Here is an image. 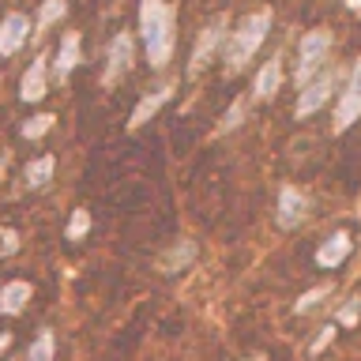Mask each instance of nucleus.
Returning <instances> with one entry per match:
<instances>
[{
	"instance_id": "1",
	"label": "nucleus",
	"mask_w": 361,
	"mask_h": 361,
	"mask_svg": "<svg viewBox=\"0 0 361 361\" xmlns=\"http://www.w3.org/2000/svg\"><path fill=\"white\" fill-rule=\"evenodd\" d=\"M140 30L147 42V56L154 68H162L173 53V16H169L166 0H143L140 8Z\"/></svg>"
},
{
	"instance_id": "2",
	"label": "nucleus",
	"mask_w": 361,
	"mask_h": 361,
	"mask_svg": "<svg viewBox=\"0 0 361 361\" xmlns=\"http://www.w3.org/2000/svg\"><path fill=\"white\" fill-rule=\"evenodd\" d=\"M267 30H271V11H252V16L237 27L230 49H226V64H230V68H245L248 61H252V53L259 49V42L267 38Z\"/></svg>"
},
{
	"instance_id": "3",
	"label": "nucleus",
	"mask_w": 361,
	"mask_h": 361,
	"mask_svg": "<svg viewBox=\"0 0 361 361\" xmlns=\"http://www.w3.org/2000/svg\"><path fill=\"white\" fill-rule=\"evenodd\" d=\"M331 49V34L327 30H312L301 38V49H298V83L301 79H309L316 68L324 64V53Z\"/></svg>"
},
{
	"instance_id": "4",
	"label": "nucleus",
	"mask_w": 361,
	"mask_h": 361,
	"mask_svg": "<svg viewBox=\"0 0 361 361\" xmlns=\"http://www.w3.org/2000/svg\"><path fill=\"white\" fill-rule=\"evenodd\" d=\"M357 117H361V68L354 72V79L346 83L343 98H338V106H335V132H346Z\"/></svg>"
},
{
	"instance_id": "5",
	"label": "nucleus",
	"mask_w": 361,
	"mask_h": 361,
	"mask_svg": "<svg viewBox=\"0 0 361 361\" xmlns=\"http://www.w3.org/2000/svg\"><path fill=\"white\" fill-rule=\"evenodd\" d=\"M27 34H30V19L19 16V11H11V16L0 23V56H11V53H16L19 45L27 42Z\"/></svg>"
},
{
	"instance_id": "6",
	"label": "nucleus",
	"mask_w": 361,
	"mask_h": 361,
	"mask_svg": "<svg viewBox=\"0 0 361 361\" xmlns=\"http://www.w3.org/2000/svg\"><path fill=\"white\" fill-rule=\"evenodd\" d=\"M222 27H226V19H214L211 27H203L200 42H196V49H192V64H188V72H192V75H200L203 68H207V56L214 53V45H219Z\"/></svg>"
},
{
	"instance_id": "7",
	"label": "nucleus",
	"mask_w": 361,
	"mask_h": 361,
	"mask_svg": "<svg viewBox=\"0 0 361 361\" xmlns=\"http://www.w3.org/2000/svg\"><path fill=\"white\" fill-rule=\"evenodd\" d=\"M327 98H331V75H320L312 87L301 90V98H298V117H312V113L320 109Z\"/></svg>"
},
{
	"instance_id": "8",
	"label": "nucleus",
	"mask_w": 361,
	"mask_h": 361,
	"mask_svg": "<svg viewBox=\"0 0 361 361\" xmlns=\"http://www.w3.org/2000/svg\"><path fill=\"white\" fill-rule=\"evenodd\" d=\"M132 61V38L128 34H117V38L109 42V64H106V83H117V75L128 68Z\"/></svg>"
},
{
	"instance_id": "9",
	"label": "nucleus",
	"mask_w": 361,
	"mask_h": 361,
	"mask_svg": "<svg viewBox=\"0 0 361 361\" xmlns=\"http://www.w3.org/2000/svg\"><path fill=\"white\" fill-rule=\"evenodd\" d=\"M305 219V196L298 188H282L279 192V226H298Z\"/></svg>"
},
{
	"instance_id": "10",
	"label": "nucleus",
	"mask_w": 361,
	"mask_h": 361,
	"mask_svg": "<svg viewBox=\"0 0 361 361\" xmlns=\"http://www.w3.org/2000/svg\"><path fill=\"white\" fill-rule=\"evenodd\" d=\"M30 282H23V279H11L4 290H0V312H8V316H16L23 312V305L30 301Z\"/></svg>"
},
{
	"instance_id": "11",
	"label": "nucleus",
	"mask_w": 361,
	"mask_h": 361,
	"mask_svg": "<svg viewBox=\"0 0 361 361\" xmlns=\"http://www.w3.org/2000/svg\"><path fill=\"white\" fill-rule=\"evenodd\" d=\"M346 256H350V237L346 233H335V237H327V241L320 245L316 264H320V267H338Z\"/></svg>"
},
{
	"instance_id": "12",
	"label": "nucleus",
	"mask_w": 361,
	"mask_h": 361,
	"mask_svg": "<svg viewBox=\"0 0 361 361\" xmlns=\"http://www.w3.org/2000/svg\"><path fill=\"white\" fill-rule=\"evenodd\" d=\"M79 64V34H64V42H61V53H56V79H68L72 75V68Z\"/></svg>"
},
{
	"instance_id": "13",
	"label": "nucleus",
	"mask_w": 361,
	"mask_h": 361,
	"mask_svg": "<svg viewBox=\"0 0 361 361\" xmlns=\"http://www.w3.org/2000/svg\"><path fill=\"white\" fill-rule=\"evenodd\" d=\"M27 102H38L45 94V56H38V61H30L27 75H23V90H19Z\"/></svg>"
},
{
	"instance_id": "14",
	"label": "nucleus",
	"mask_w": 361,
	"mask_h": 361,
	"mask_svg": "<svg viewBox=\"0 0 361 361\" xmlns=\"http://www.w3.org/2000/svg\"><path fill=\"white\" fill-rule=\"evenodd\" d=\"M279 83H282V61L275 56V61H267L264 72L256 75V94H259V98H271V94L279 90Z\"/></svg>"
},
{
	"instance_id": "15",
	"label": "nucleus",
	"mask_w": 361,
	"mask_h": 361,
	"mask_svg": "<svg viewBox=\"0 0 361 361\" xmlns=\"http://www.w3.org/2000/svg\"><path fill=\"white\" fill-rule=\"evenodd\" d=\"M53 169H56L53 154H42V158H34V162H27V169H23V177H27V185H30V188H42L45 180L53 177Z\"/></svg>"
},
{
	"instance_id": "16",
	"label": "nucleus",
	"mask_w": 361,
	"mask_h": 361,
	"mask_svg": "<svg viewBox=\"0 0 361 361\" xmlns=\"http://www.w3.org/2000/svg\"><path fill=\"white\" fill-rule=\"evenodd\" d=\"M53 354H56L53 331H42V335L30 343V350H27V357H23V361H53Z\"/></svg>"
},
{
	"instance_id": "17",
	"label": "nucleus",
	"mask_w": 361,
	"mask_h": 361,
	"mask_svg": "<svg viewBox=\"0 0 361 361\" xmlns=\"http://www.w3.org/2000/svg\"><path fill=\"white\" fill-rule=\"evenodd\" d=\"M166 98H169V90H158V94H151V98H143L140 106L132 109V121H128V124H132V128H140V124H143L147 117H151V113H154L158 106H162Z\"/></svg>"
},
{
	"instance_id": "18",
	"label": "nucleus",
	"mask_w": 361,
	"mask_h": 361,
	"mask_svg": "<svg viewBox=\"0 0 361 361\" xmlns=\"http://www.w3.org/2000/svg\"><path fill=\"white\" fill-rule=\"evenodd\" d=\"M90 230V211H83V207H75V214H72V222H68V241H79V237H83Z\"/></svg>"
},
{
	"instance_id": "19",
	"label": "nucleus",
	"mask_w": 361,
	"mask_h": 361,
	"mask_svg": "<svg viewBox=\"0 0 361 361\" xmlns=\"http://www.w3.org/2000/svg\"><path fill=\"white\" fill-rule=\"evenodd\" d=\"M49 124H53V117H49V113H42V117H34V121L23 124V135H27V140H38V135L49 132Z\"/></svg>"
},
{
	"instance_id": "20",
	"label": "nucleus",
	"mask_w": 361,
	"mask_h": 361,
	"mask_svg": "<svg viewBox=\"0 0 361 361\" xmlns=\"http://www.w3.org/2000/svg\"><path fill=\"white\" fill-rule=\"evenodd\" d=\"M61 16H64V0H45V8L38 16V30H45L53 19H61Z\"/></svg>"
},
{
	"instance_id": "21",
	"label": "nucleus",
	"mask_w": 361,
	"mask_h": 361,
	"mask_svg": "<svg viewBox=\"0 0 361 361\" xmlns=\"http://www.w3.org/2000/svg\"><path fill=\"white\" fill-rule=\"evenodd\" d=\"M188 259H192V245H185V248H173V252H169V256L162 259V271H169V275H173V267H177V264L185 267Z\"/></svg>"
},
{
	"instance_id": "22",
	"label": "nucleus",
	"mask_w": 361,
	"mask_h": 361,
	"mask_svg": "<svg viewBox=\"0 0 361 361\" xmlns=\"http://www.w3.org/2000/svg\"><path fill=\"white\" fill-rule=\"evenodd\" d=\"M324 293H327V286H320V290H309V293H305V298L298 301V312H309V309H312V305H316V301H320V298H324Z\"/></svg>"
},
{
	"instance_id": "23",
	"label": "nucleus",
	"mask_w": 361,
	"mask_h": 361,
	"mask_svg": "<svg viewBox=\"0 0 361 361\" xmlns=\"http://www.w3.org/2000/svg\"><path fill=\"white\" fill-rule=\"evenodd\" d=\"M237 117H245V106H241V102H233V106L226 109V117H222V128H233V124H237Z\"/></svg>"
},
{
	"instance_id": "24",
	"label": "nucleus",
	"mask_w": 361,
	"mask_h": 361,
	"mask_svg": "<svg viewBox=\"0 0 361 361\" xmlns=\"http://www.w3.org/2000/svg\"><path fill=\"white\" fill-rule=\"evenodd\" d=\"M331 338H335V327H324V335L316 338V346H312V350H316V354H320V350H324L327 343H331Z\"/></svg>"
},
{
	"instance_id": "25",
	"label": "nucleus",
	"mask_w": 361,
	"mask_h": 361,
	"mask_svg": "<svg viewBox=\"0 0 361 361\" xmlns=\"http://www.w3.org/2000/svg\"><path fill=\"white\" fill-rule=\"evenodd\" d=\"M19 248V237L16 233H4V252H16Z\"/></svg>"
},
{
	"instance_id": "26",
	"label": "nucleus",
	"mask_w": 361,
	"mask_h": 361,
	"mask_svg": "<svg viewBox=\"0 0 361 361\" xmlns=\"http://www.w3.org/2000/svg\"><path fill=\"white\" fill-rule=\"evenodd\" d=\"M8 346H11V335H8V331H0V354H4Z\"/></svg>"
}]
</instances>
